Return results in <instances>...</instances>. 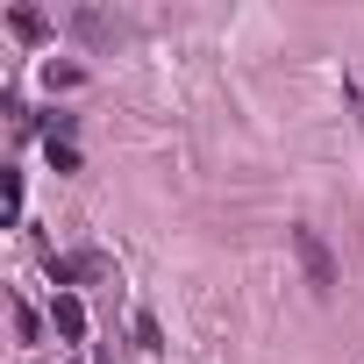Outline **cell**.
<instances>
[{"instance_id":"8992f818","label":"cell","mask_w":364,"mask_h":364,"mask_svg":"<svg viewBox=\"0 0 364 364\" xmlns=\"http://www.w3.org/2000/svg\"><path fill=\"white\" fill-rule=\"evenodd\" d=\"M50 164H58V171H79V150H72V143H58V136H50Z\"/></svg>"},{"instance_id":"277c9868","label":"cell","mask_w":364,"mask_h":364,"mask_svg":"<svg viewBox=\"0 0 364 364\" xmlns=\"http://www.w3.org/2000/svg\"><path fill=\"white\" fill-rule=\"evenodd\" d=\"M136 350H150V357L164 350V328H157V314H136Z\"/></svg>"},{"instance_id":"6da1fadb","label":"cell","mask_w":364,"mask_h":364,"mask_svg":"<svg viewBox=\"0 0 364 364\" xmlns=\"http://www.w3.org/2000/svg\"><path fill=\"white\" fill-rule=\"evenodd\" d=\"M293 250H300V264H307V286L328 293V286H336V257H328V243H321L314 229H293Z\"/></svg>"},{"instance_id":"5b68a950","label":"cell","mask_w":364,"mask_h":364,"mask_svg":"<svg viewBox=\"0 0 364 364\" xmlns=\"http://www.w3.org/2000/svg\"><path fill=\"white\" fill-rule=\"evenodd\" d=\"M8 22H15V36H43V29H50L36 8H8Z\"/></svg>"},{"instance_id":"3957f363","label":"cell","mask_w":364,"mask_h":364,"mask_svg":"<svg viewBox=\"0 0 364 364\" xmlns=\"http://www.w3.org/2000/svg\"><path fill=\"white\" fill-rule=\"evenodd\" d=\"M72 29H79L86 43H114V36H122V22H114V15H93V8H79V15H72Z\"/></svg>"},{"instance_id":"7a4b0ae2","label":"cell","mask_w":364,"mask_h":364,"mask_svg":"<svg viewBox=\"0 0 364 364\" xmlns=\"http://www.w3.org/2000/svg\"><path fill=\"white\" fill-rule=\"evenodd\" d=\"M50 328H58L65 343H86V307H79V293H58V300H50Z\"/></svg>"}]
</instances>
